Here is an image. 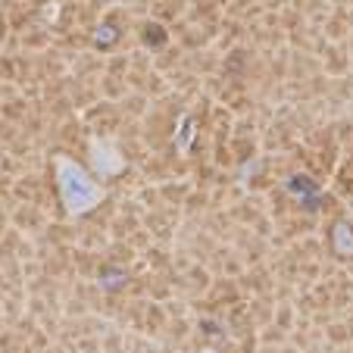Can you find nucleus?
Masks as SVG:
<instances>
[{
	"instance_id": "nucleus-2",
	"label": "nucleus",
	"mask_w": 353,
	"mask_h": 353,
	"mask_svg": "<svg viewBox=\"0 0 353 353\" xmlns=\"http://www.w3.org/2000/svg\"><path fill=\"white\" fill-rule=\"evenodd\" d=\"M88 163H91L94 179H113L125 169V157L116 150L113 141L107 138H91L88 141Z\"/></svg>"
},
{
	"instance_id": "nucleus-3",
	"label": "nucleus",
	"mask_w": 353,
	"mask_h": 353,
	"mask_svg": "<svg viewBox=\"0 0 353 353\" xmlns=\"http://www.w3.org/2000/svg\"><path fill=\"white\" fill-rule=\"evenodd\" d=\"M332 250L338 256H344V260L353 256V222L338 219L332 225Z\"/></svg>"
},
{
	"instance_id": "nucleus-5",
	"label": "nucleus",
	"mask_w": 353,
	"mask_h": 353,
	"mask_svg": "<svg viewBox=\"0 0 353 353\" xmlns=\"http://www.w3.org/2000/svg\"><path fill=\"white\" fill-rule=\"evenodd\" d=\"M200 353H216V350H200Z\"/></svg>"
},
{
	"instance_id": "nucleus-4",
	"label": "nucleus",
	"mask_w": 353,
	"mask_h": 353,
	"mask_svg": "<svg viewBox=\"0 0 353 353\" xmlns=\"http://www.w3.org/2000/svg\"><path fill=\"white\" fill-rule=\"evenodd\" d=\"M113 38H116L113 26H103V32H97V34H94V41H97V44H107V41H113Z\"/></svg>"
},
{
	"instance_id": "nucleus-1",
	"label": "nucleus",
	"mask_w": 353,
	"mask_h": 353,
	"mask_svg": "<svg viewBox=\"0 0 353 353\" xmlns=\"http://www.w3.org/2000/svg\"><path fill=\"white\" fill-rule=\"evenodd\" d=\"M54 169H57V191H60V203L66 210V216H72V219L75 216H88L103 203L107 188L100 185L81 163H75L66 154H57Z\"/></svg>"
}]
</instances>
